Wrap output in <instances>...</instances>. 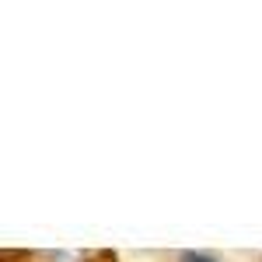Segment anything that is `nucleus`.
<instances>
[{"mask_svg": "<svg viewBox=\"0 0 262 262\" xmlns=\"http://www.w3.org/2000/svg\"><path fill=\"white\" fill-rule=\"evenodd\" d=\"M179 262H217L213 255H203V252H182Z\"/></svg>", "mask_w": 262, "mask_h": 262, "instance_id": "nucleus-1", "label": "nucleus"}]
</instances>
